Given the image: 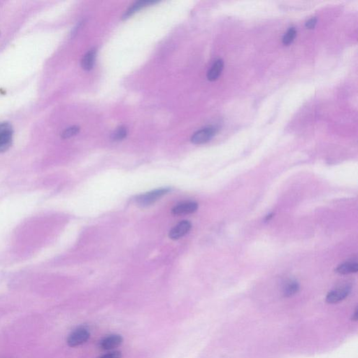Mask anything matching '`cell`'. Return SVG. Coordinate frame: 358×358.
<instances>
[{"label":"cell","mask_w":358,"mask_h":358,"mask_svg":"<svg viewBox=\"0 0 358 358\" xmlns=\"http://www.w3.org/2000/svg\"><path fill=\"white\" fill-rule=\"evenodd\" d=\"M169 191V188H162V189L154 190V191L149 192L146 194L140 195L136 198V201L141 206H149L156 202L163 195L167 194Z\"/></svg>","instance_id":"obj_3"},{"label":"cell","mask_w":358,"mask_h":358,"mask_svg":"<svg viewBox=\"0 0 358 358\" xmlns=\"http://www.w3.org/2000/svg\"><path fill=\"white\" fill-rule=\"evenodd\" d=\"M128 135V130L124 126H120L112 133V139L113 141H118L124 139Z\"/></svg>","instance_id":"obj_14"},{"label":"cell","mask_w":358,"mask_h":358,"mask_svg":"<svg viewBox=\"0 0 358 358\" xmlns=\"http://www.w3.org/2000/svg\"><path fill=\"white\" fill-rule=\"evenodd\" d=\"M299 291V285L297 281H290L284 288V294L285 297H292L297 294Z\"/></svg>","instance_id":"obj_13"},{"label":"cell","mask_w":358,"mask_h":358,"mask_svg":"<svg viewBox=\"0 0 358 358\" xmlns=\"http://www.w3.org/2000/svg\"><path fill=\"white\" fill-rule=\"evenodd\" d=\"M358 318V309H356V311H355L354 313H353V317H352V320H354V321H357Z\"/></svg>","instance_id":"obj_19"},{"label":"cell","mask_w":358,"mask_h":358,"mask_svg":"<svg viewBox=\"0 0 358 358\" xmlns=\"http://www.w3.org/2000/svg\"><path fill=\"white\" fill-rule=\"evenodd\" d=\"M79 131L80 128L78 126L70 127L63 131V133H62V137L63 139H69L77 134Z\"/></svg>","instance_id":"obj_16"},{"label":"cell","mask_w":358,"mask_h":358,"mask_svg":"<svg viewBox=\"0 0 358 358\" xmlns=\"http://www.w3.org/2000/svg\"><path fill=\"white\" fill-rule=\"evenodd\" d=\"M122 354L120 351H113V352H110L106 353L103 356H100V357L97 358H121Z\"/></svg>","instance_id":"obj_17"},{"label":"cell","mask_w":358,"mask_h":358,"mask_svg":"<svg viewBox=\"0 0 358 358\" xmlns=\"http://www.w3.org/2000/svg\"><path fill=\"white\" fill-rule=\"evenodd\" d=\"M90 334L86 328H79L74 330L67 338V343L71 347H76L84 344L89 339Z\"/></svg>","instance_id":"obj_2"},{"label":"cell","mask_w":358,"mask_h":358,"mask_svg":"<svg viewBox=\"0 0 358 358\" xmlns=\"http://www.w3.org/2000/svg\"><path fill=\"white\" fill-rule=\"evenodd\" d=\"M351 292V289L348 286L340 288L330 291L326 297V302L329 304H336L348 297Z\"/></svg>","instance_id":"obj_6"},{"label":"cell","mask_w":358,"mask_h":358,"mask_svg":"<svg viewBox=\"0 0 358 358\" xmlns=\"http://www.w3.org/2000/svg\"><path fill=\"white\" fill-rule=\"evenodd\" d=\"M272 216H273L272 214L268 215V216H267L266 221H269V220L271 219V218L272 217Z\"/></svg>","instance_id":"obj_20"},{"label":"cell","mask_w":358,"mask_h":358,"mask_svg":"<svg viewBox=\"0 0 358 358\" xmlns=\"http://www.w3.org/2000/svg\"><path fill=\"white\" fill-rule=\"evenodd\" d=\"M296 35H297V31L295 28L291 27L283 37V44L286 45H291L295 38Z\"/></svg>","instance_id":"obj_15"},{"label":"cell","mask_w":358,"mask_h":358,"mask_svg":"<svg viewBox=\"0 0 358 358\" xmlns=\"http://www.w3.org/2000/svg\"><path fill=\"white\" fill-rule=\"evenodd\" d=\"M97 55V49L93 48L86 53L81 60V67L86 71H90L93 68Z\"/></svg>","instance_id":"obj_10"},{"label":"cell","mask_w":358,"mask_h":358,"mask_svg":"<svg viewBox=\"0 0 358 358\" xmlns=\"http://www.w3.org/2000/svg\"><path fill=\"white\" fill-rule=\"evenodd\" d=\"M316 24V18H312V19H311L310 20H309L307 22H306V27L309 29V30H312V29L315 28Z\"/></svg>","instance_id":"obj_18"},{"label":"cell","mask_w":358,"mask_h":358,"mask_svg":"<svg viewBox=\"0 0 358 358\" xmlns=\"http://www.w3.org/2000/svg\"><path fill=\"white\" fill-rule=\"evenodd\" d=\"M191 227V224L189 221H181L171 229L169 234V238L173 239V240H177V239L184 237L190 232Z\"/></svg>","instance_id":"obj_5"},{"label":"cell","mask_w":358,"mask_h":358,"mask_svg":"<svg viewBox=\"0 0 358 358\" xmlns=\"http://www.w3.org/2000/svg\"><path fill=\"white\" fill-rule=\"evenodd\" d=\"M216 133V128L213 127L203 128L197 131L191 137V141L194 144H203L212 139Z\"/></svg>","instance_id":"obj_4"},{"label":"cell","mask_w":358,"mask_h":358,"mask_svg":"<svg viewBox=\"0 0 358 358\" xmlns=\"http://www.w3.org/2000/svg\"><path fill=\"white\" fill-rule=\"evenodd\" d=\"M198 209V203L195 201H187V202L180 203L174 206L172 209V214L175 216H181L193 214Z\"/></svg>","instance_id":"obj_7"},{"label":"cell","mask_w":358,"mask_h":358,"mask_svg":"<svg viewBox=\"0 0 358 358\" xmlns=\"http://www.w3.org/2000/svg\"><path fill=\"white\" fill-rule=\"evenodd\" d=\"M156 1L154 0H140V1H136L134 4L130 6L129 9H128L123 16V19H127L130 18V16H133L135 13L137 12L139 10H141L143 8L146 7V6L151 5V4H155Z\"/></svg>","instance_id":"obj_9"},{"label":"cell","mask_w":358,"mask_h":358,"mask_svg":"<svg viewBox=\"0 0 358 358\" xmlns=\"http://www.w3.org/2000/svg\"><path fill=\"white\" fill-rule=\"evenodd\" d=\"M224 67V61L221 59L216 60L214 64L211 67V69L208 71L207 75H206L207 79L210 81H216L221 76Z\"/></svg>","instance_id":"obj_12"},{"label":"cell","mask_w":358,"mask_h":358,"mask_svg":"<svg viewBox=\"0 0 358 358\" xmlns=\"http://www.w3.org/2000/svg\"><path fill=\"white\" fill-rule=\"evenodd\" d=\"M123 338L119 335H111L104 338L100 343V347L105 351L112 350L119 346Z\"/></svg>","instance_id":"obj_8"},{"label":"cell","mask_w":358,"mask_h":358,"mask_svg":"<svg viewBox=\"0 0 358 358\" xmlns=\"http://www.w3.org/2000/svg\"><path fill=\"white\" fill-rule=\"evenodd\" d=\"M14 130L9 123H0V154L5 152L12 144Z\"/></svg>","instance_id":"obj_1"},{"label":"cell","mask_w":358,"mask_h":358,"mask_svg":"<svg viewBox=\"0 0 358 358\" xmlns=\"http://www.w3.org/2000/svg\"><path fill=\"white\" fill-rule=\"evenodd\" d=\"M358 271L357 261H347L338 265L335 271L340 274H348L356 273Z\"/></svg>","instance_id":"obj_11"}]
</instances>
